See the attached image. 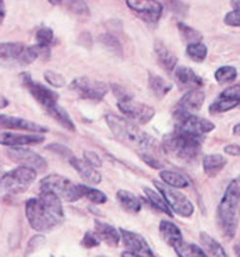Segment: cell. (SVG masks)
Instances as JSON below:
<instances>
[{"label":"cell","instance_id":"1","mask_svg":"<svg viewBox=\"0 0 240 257\" xmlns=\"http://www.w3.org/2000/svg\"><path fill=\"white\" fill-rule=\"evenodd\" d=\"M26 215L30 225L39 233L53 231L65 219L62 201L52 193L41 192L38 197L26 203Z\"/></svg>","mask_w":240,"mask_h":257},{"label":"cell","instance_id":"2","mask_svg":"<svg viewBox=\"0 0 240 257\" xmlns=\"http://www.w3.org/2000/svg\"><path fill=\"white\" fill-rule=\"evenodd\" d=\"M105 119L113 136L126 146L136 148L138 151H143V154L147 151H149V154H152V151H155L158 148L155 137L141 130L138 124L130 122L129 119H126L123 116L113 115V113L106 115Z\"/></svg>","mask_w":240,"mask_h":257},{"label":"cell","instance_id":"3","mask_svg":"<svg viewBox=\"0 0 240 257\" xmlns=\"http://www.w3.org/2000/svg\"><path fill=\"white\" fill-rule=\"evenodd\" d=\"M239 204H240V185L239 178H234L227 185L225 194L218 206V224L221 226L222 233L226 238L232 239L237 229L239 222Z\"/></svg>","mask_w":240,"mask_h":257},{"label":"cell","instance_id":"4","mask_svg":"<svg viewBox=\"0 0 240 257\" xmlns=\"http://www.w3.org/2000/svg\"><path fill=\"white\" fill-rule=\"evenodd\" d=\"M162 147L166 154L172 155L176 160L190 162L200 155L202 142L201 139L191 137L182 132L173 130L172 133H168L163 137Z\"/></svg>","mask_w":240,"mask_h":257},{"label":"cell","instance_id":"5","mask_svg":"<svg viewBox=\"0 0 240 257\" xmlns=\"http://www.w3.org/2000/svg\"><path fill=\"white\" fill-rule=\"evenodd\" d=\"M37 179V171L28 167H19L0 178V200L16 197L30 189Z\"/></svg>","mask_w":240,"mask_h":257},{"label":"cell","instance_id":"6","mask_svg":"<svg viewBox=\"0 0 240 257\" xmlns=\"http://www.w3.org/2000/svg\"><path fill=\"white\" fill-rule=\"evenodd\" d=\"M39 190L52 193L60 201H67V203H74L83 197L80 185L56 174L48 175L46 178L41 180Z\"/></svg>","mask_w":240,"mask_h":257},{"label":"cell","instance_id":"7","mask_svg":"<svg viewBox=\"0 0 240 257\" xmlns=\"http://www.w3.org/2000/svg\"><path fill=\"white\" fill-rule=\"evenodd\" d=\"M154 185L156 187V192L159 193L163 197V200L166 201L169 210L172 211V214L175 212L180 217H184V218H188L193 215L194 212V206L190 200L180 193L177 189H172V187L163 185L158 180H154Z\"/></svg>","mask_w":240,"mask_h":257},{"label":"cell","instance_id":"8","mask_svg":"<svg viewBox=\"0 0 240 257\" xmlns=\"http://www.w3.org/2000/svg\"><path fill=\"white\" fill-rule=\"evenodd\" d=\"M21 80H23V85L34 96V99L45 109L46 113H49L53 108L58 106L59 95L52 88H49V87H46L44 84L35 81L28 73H23Z\"/></svg>","mask_w":240,"mask_h":257},{"label":"cell","instance_id":"9","mask_svg":"<svg viewBox=\"0 0 240 257\" xmlns=\"http://www.w3.org/2000/svg\"><path fill=\"white\" fill-rule=\"evenodd\" d=\"M117 108L126 116V119H129L130 122L136 123V124H147L155 116V109L152 106L134 101L131 96L119 99Z\"/></svg>","mask_w":240,"mask_h":257},{"label":"cell","instance_id":"10","mask_svg":"<svg viewBox=\"0 0 240 257\" xmlns=\"http://www.w3.org/2000/svg\"><path fill=\"white\" fill-rule=\"evenodd\" d=\"M70 88L81 99L85 101H101L109 91V85L99 80H92L90 77H78L73 80Z\"/></svg>","mask_w":240,"mask_h":257},{"label":"cell","instance_id":"11","mask_svg":"<svg viewBox=\"0 0 240 257\" xmlns=\"http://www.w3.org/2000/svg\"><path fill=\"white\" fill-rule=\"evenodd\" d=\"M175 120V130L182 132L184 135L191 136V137H197V139H201L202 136L211 133L215 128V124L211 120L195 115L176 116Z\"/></svg>","mask_w":240,"mask_h":257},{"label":"cell","instance_id":"12","mask_svg":"<svg viewBox=\"0 0 240 257\" xmlns=\"http://www.w3.org/2000/svg\"><path fill=\"white\" fill-rule=\"evenodd\" d=\"M7 157L14 162L21 164L20 167L33 168L34 171H45L46 167H48L46 160L42 155H39L38 153L26 147L10 148L7 151Z\"/></svg>","mask_w":240,"mask_h":257},{"label":"cell","instance_id":"13","mask_svg":"<svg viewBox=\"0 0 240 257\" xmlns=\"http://www.w3.org/2000/svg\"><path fill=\"white\" fill-rule=\"evenodd\" d=\"M126 5L131 9L134 13L138 14V17L147 23L155 24L159 21L162 16L163 6L162 3L155 2V0H127Z\"/></svg>","mask_w":240,"mask_h":257},{"label":"cell","instance_id":"14","mask_svg":"<svg viewBox=\"0 0 240 257\" xmlns=\"http://www.w3.org/2000/svg\"><path fill=\"white\" fill-rule=\"evenodd\" d=\"M205 101V94L201 90H190L179 99L176 103L173 116L194 115V112L201 109L202 103Z\"/></svg>","mask_w":240,"mask_h":257},{"label":"cell","instance_id":"15","mask_svg":"<svg viewBox=\"0 0 240 257\" xmlns=\"http://www.w3.org/2000/svg\"><path fill=\"white\" fill-rule=\"evenodd\" d=\"M240 103V87L239 84H234L232 87H229L225 91H222L219 96L215 99L214 102L209 106V112L212 115L223 113L227 110L234 109L236 106H239Z\"/></svg>","mask_w":240,"mask_h":257},{"label":"cell","instance_id":"16","mask_svg":"<svg viewBox=\"0 0 240 257\" xmlns=\"http://www.w3.org/2000/svg\"><path fill=\"white\" fill-rule=\"evenodd\" d=\"M0 128H10V130H16V132H28V133H34V135H42V133L49 132V128L46 126L27 120L24 117L9 115H0Z\"/></svg>","mask_w":240,"mask_h":257},{"label":"cell","instance_id":"17","mask_svg":"<svg viewBox=\"0 0 240 257\" xmlns=\"http://www.w3.org/2000/svg\"><path fill=\"white\" fill-rule=\"evenodd\" d=\"M45 137L42 135H34V133H19V132H0V144L7 147L17 148L27 147L33 144L44 143Z\"/></svg>","mask_w":240,"mask_h":257},{"label":"cell","instance_id":"18","mask_svg":"<svg viewBox=\"0 0 240 257\" xmlns=\"http://www.w3.org/2000/svg\"><path fill=\"white\" fill-rule=\"evenodd\" d=\"M119 233H120V240H123L124 246L130 251L141 257H155L148 242L141 235H138L136 232L127 231V229H120Z\"/></svg>","mask_w":240,"mask_h":257},{"label":"cell","instance_id":"19","mask_svg":"<svg viewBox=\"0 0 240 257\" xmlns=\"http://www.w3.org/2000/svg\"><path fill=\"white\" fill-rule=\"evenodd\" d=\"M175 78L176 83L179 84L180 88H187L190 90H198L202 87L204 80H202L193 69H190L187 66H179L175 69Z\"/></svg>","mask_w":240,"mask_h":257},{"label":"cell","instance_id":"20","mask_svg":"<svg viewBox=\"0 0 240 257\" xmlns=\"http://www.w3.org/2000/svg\"><path fill=\"white\" fill-rule=\"evenodd\" d=\"M94 235L97 236L99 242L102 240L112 247H117L120 243V233L116 228L112 226L111 224L98 221V219H95V222H94Z\"/></svg>","mask_w":240,"mask_h":257},{"label":"cell","instance_id":"21","mask_svg":"<svg viewBox=\"0 0 240 257\" xmlns=\"http://www.w3.org/2000/svg\"><path fill=\"white\" fill-rule=\"evenodd\" d=\"M70 165H72L77 174L81 176V179H84L88 185H99L102 182V176L98 172L95 168L88 165L84 160H80L77 157H72L70 158Z\"/></svg>","mask_w":240,"mask_h":257},{"label":"cell","instance_id":"22","mask_svg":"<svg viewBox=\"0 0 240 257\" xmlns=\"http://www.w3.org/2000/svg\"><path fill=\"white\" fill-rule=\"evenodd\" d=\"M159 233H161L163 240L170 244L173 249L183 242L182 232L179 229V226L173 222H170V221H166V219L159 222Z\"/></svg>","mask_w":240,"mask_h":257},{"label":"cell","instance_id":"23","mask_svg":"<svg viewBox=\"0 0 240 257\" xmlns=\"http://www.w3.org/2000/svg\"><path fill=\"white\" fill-rule=\"evenodd\" d=\"M116 199L119 204L123 207V210H126L130 214H137L143 208L141 200L138 199L134 193L129 192V190H119L116 193Z\"/></svg>","mask_w":240,"mask_h":257},{"label":"cell","instance_id":"24","mask_svg":"<svg viewBox=\"0 0 240 257\" xmlns=\"http://www.w3.org/2000/svg\"><path fill=\"white\" fill-rule=\"evenodd\" d=\"M26 45L19 44V42H6V44H0V62H14L20 63L21 53L24 51Z\"/></svg>","mask_w":240,"mask_h":257},{"label":"cell","instance_id":"25","mask_svg":"<svg viewBox=\"0 0 240 257\" xmlns=\"http://www.w3.org/2000/svg\"><path fill=\"white\" fill-rule=\"evenodd\" d=\"M226 158L221 154H209L202 160V169L207 176H216L223 168L226 167Z\"/></svg>","mask_w":240,"mask_h":257},{"label":"cell","instance_id":"26","mask_svg":"<svg viewBox=\"0 0 240 257\" xmlns=\"http://www.w3.org/2000/svg\"><path fill=\"white\" fill-rule=\"evenodd\" d=\"M200 242L204 247V253L209 257H227L226 251L222 247V244L215 240L211 235H208L207 232L200 233Z\"/></svg>","mask_w":240,"mask_h":257},{"label":"cell","instance_id":"27","mask_svg":"<svg viewBox=\"0 0 240 257\" xmlns=\"http://www.w3.org/2000/svg\"><path fill=\"white\" fill-rule=\"evenodd\" d=\"M159 178L162 180L163 185L172 187V189H183L190 185L188 179L180 172H175V171H168V169H162L159 172Z\"/></svg>","mask_w":240,"mask_h":257},{"label":"cell","instance_id":"28","mask_svg":"<svg viewBox=\"0 0 240 257\" xmlns=\"http://www.w3.org/2000/svg\"><path fill=\"white\" fill-rule=\"evenodd\" d=\"M155 55L156 59H158V62L162 64L166 70H175L176 63H177V58H176L172 52L169 51L166 46L163 45L162 42H159V41H156L155 42Z\"/></svg>","mask_w":240,"mask_h":257},{"label":"cell","instance_id":"29","mask_svg":"<svg viewBox=\"0 0 240 257\" xmlns=\"http://www.w3.org/2000/svg\"><path fill=\"white\" fill-rule=\"evenodd\" d=\"M144 194H145V197L148 199L149 204H151L152 207H155L158 211L163 212V214H166V215H169V217H172V215H173L172 211L169 210L166 201L163 200L162 196L156 192V190L151 189V187H144Z\"/></svg>","mask_w":240,"mask_h":257},{"label":"cell","instance_id":"30","mask_svg":"<svg viewBox=\"0 0 240 257\" xmlns=\"http://www.w3.org/2000/svg\"><path fill=\"white\" fill-rule=\"evenodd\" d=\"M148 87L156 96H165L172 90V84L154 73H148Z\"/></svg>","mask_w":240,"mask_h":257},{"label":"cell","instance_id":"31","mask_svg":"<svg viewBox=\"0 0 240 257\" xmlns=\"http://www.w3.org/2000/svg\"><path fill=\"white\" fill-rule=\"evenodd\" d=\"M48 115L52 116L53 119H55L60 126H63L65 128H67L69 132H74V130H76V124H74V122L72 120L70 115H69L67 110H66L65 108H62L60 105H58L56 108H53Z\"/></svg>","mask_w":240,"mask_h":257},{"label":"cell","instance_id":"32","mask_svg":"<svg viewBox=\"0 0 240 257\" xmlns=\"http://www.w3.org/2000/svg\"><path fill=\"white\" fill-rule=\"evenodd\" d=\"M176 253L179 257H208L200 246L194 243H182L175 247Z\"/></svg>","mask_w":240,"mask_h":257},{"label":"cell","instance_id":"33","mask_svg":"<svg viewBox=\"0 0 240 257\" xmlns=\"http://www.w3.org/2000/svg\"><path fill=\"white\" fill-rule=\"evenodd\" d=\"M83 197L88 199L94 204H105L108 201V197L105 196L104 192L98 190L95 187L88 186V185H80Z\"/></svg>","mask_w":240,"mask_h":257},{"label":"cell","instance_id":"34","mask_svg":"<svg viewBox=\"0 0 240 257\" xmlns=\"http://www.w3.org/2000/svg\"><path fill=\"white\" fill-rule=\"evenodd\" d=\"M177 30L180 32L182 38L184 39L187 44H197V42H201V32L194 30L193 27L187 26V24H184V23H179V24H177Z\"/></svg>","mask_w":240,"mask_h":257},{"label":"cell","instance_id":"35","mask_svg":"<svg viewBox=\"0 0 240 257\" xmlns=\"http://www.w3.org/2000/svg\"><path fill=\"white\" fill-rule=\"evenodd\" d=\"M186 53H187V56L191 60H194V62H202V60H205L208 55V49L207 46L204 45L202 42H197V44H188L187 49H186Z\"/></svg>","mask_w":240,"mask_h":257},{"label":"cell","instance_id":"36","mask_svg":"<svg viewBox=\"0 0 240 257\" xmlns=\"http://www.w3.org/2000/svg\"><path fill=\"white\" fill-rule=\"evenodd\" d=\"M98 42L99 44H102L105 48H108L109 51L113 52V53H116V55H122V44H120V41L117 37L115 35H112V34H101L99 37H98Z\"/></svg>","mask_w":240,"mask_h":257},{"label":"cell","instance_id":"37","mask_svg":"<svg viewBox=\"0 0 240 257\" xmlns=\"http://www.w3.org/2000/svg\"><path fill=\"white\" fill-rule=\"evenodd\" d=\"M236 77H237V70L233 66H222L215 71V80L221 84L232 83Z\"/></svg>","mask_w":240,"mask_h":257},{"label":"cell","instance_id":"38","mask_svg":"<svg viewBox=\"0 0 240 257\" xmlns=\"http://www.w3.org/2000/svg\"><path fill=\"white\" fill-rule=\"evenodd\" d=\"M35 39H37V45L44 46V48H49V46L52 45L55 35H53V31L51 28L41 27L35 32Z\"/></svg>","mask_w":240,"mask_h":257},{"label":"cell","instance_id":"39","mask_svg":"<svg viewBox=\"0 0 240 257\" xmlns=\"http://www.w3.org/2000/svg\"><path fill=\"white\" fill-rule=\"evenodd\" d=\"M44 78H45L46 83L49 84V85H52V87H55V88H60V87H63L66 84L65 77H63L62 74L56 73V71H45Z\"/></svg>","mask_w":240,"mask_h":257},{"label":"cell","instance_id":"40","mask_svg":"<svg viewBox=\"0 0 240 257\" xmlns=\"http://www.w3.org/2000/svg\"><path fill=\"white\" fill-rule=\"evenodd\" d=\"M65 5H69L67 6L69 10L74 14H78V16H88L90 14L88 5L84 2H65Z\"/></svg>","mask_w":240,"mask_h":257},{"label":"cell","instance_id":"41","mask_svg":"<svg viewBox=\"0 0 240 257\" xmlns=\"http://www.w3.org/2000/svg\"><path fill=\"white\" fill-rule=\"evenodd\" d=\"M83 160L88 164V165H91L92 168H101L102 167V160L99 158V155L97 154V153H94V151H90V150H87V151H84V154H83Z\"/></svg>","mask_w":240,"mask_h":257},{"label":"cell","instance_id":"42","mask_svg":"<svg viewBox=\"0 0 240 257\" xmlns=\"http://www.w3.org/2000/svg\"><path fill=\"white\" fill-rule=\"evenodd\" d=\"M48 150H52L55 154L60 155V157H63V158H67V160H70L73 155V153L70 151V148L65 147V146H62V144H49L48 146Z\"/></svg>","mask_w":240,"mask_h":257},{"label":"cell","instance_id":"43","mask_svg":"<svg viewBox=\"0 0 240 257\" xmlns=\"http://www.w3.org/2000/svg\"><path fill=\"white\" fill-rule=\"evenodd\" d=\"M140 157L143 158V161L148 165V167L154 168V169H162L163 168V162L155 158L152 154H149V153H144V154H140Z\"/></svg>","mask_w":240,"mask_h":257},{"label":"cell","instance_id":"44","mask_svg":"<svg viewBox=\"0 0 240 257\" xmlns=\"http://www.w3.org/2000/svg\"><path fill=\"white\" fill-rule=\"evenodd\" d=\"M223 23L226 24V26L230 27H240V13L239 10H232L230 13H227L225 16V19H223Z\"/></svg>","mask_w":240,"mask_h":257},{"label":"cell","instance_id":"45","mask_svg":"<svg viewBox=\"0 0 240 257\" xmlns=\"http://www.w3.org/2000/svg\"><path fill=\"white\" fill-rule=\"evenodd\" d=\"M99 240H98V238L92 233V232H87L84 235V238H83V240H81V244L84 246V247H87V249H92V247H97V246H99Z\"/></svg>","mask_w":240,"mask_h":257},{"label":"cell","instance_id":"46","mask_svg":"<svg viewBox=\"0 0 240 257\" xmlns=\"http://www.w3.org/2000/svg\"><path fill=\"white\" fill-rule=\"evenodd\" d=\"M45 242V238L42 236V235H38V236H34L31 240H30V243H28V251L31 253L34 251L37 247H38L39 244H42Z\"/></svg>","mask_w":240,"mask_h":257},{"label":"cell","instance_id":"47","mask_svg":"<svg viewBox=\"0 0 240 257\" xmlns=\"http://www.w3.org/2000/svg\"><path fill=\"white\" fill-rule=\"evenodd\" d=\"M223 151L227 155H232V157H239L240 154V147L239 144H229L226 147L223 148Z\"/></svg>","mask_w":240,"mask_h":257},{"label":"cell","instance_id":"48","mask_svg":"<svg viewBox=\"0 0 240 257\" xmlns=\"http://www.w3.org/2000/svg\"><path fill=\"white\" fill-rule=\"evenodd\" d=\"M5 17H6V6H5V2H0V27L5 21Z\"/></svg>","mask_w":240,"mask_h":257},{"label":"cell","instance_id":"49","mask_svg":"<svg viewBox=\"0 0 240 257\" xmlns=\"http://www.w3.org/2000/svg\"><path fill=\"white\" fill-rule=\"evenodd\" d=\"M7 105H9V99H7L5 95H2V94H0V109L6 108Z\"/></svg>","mask_w":240,"mask_h":257},{"label":"cell","instance_id":"50","mask_svg":"<svg viewBox=\"0 0 240 257\" xmlns=\"http://www.w3.org/2000/svg\"><path fill=\"white\" fill-rule=\"evenodd\" d=\"M122 257H141V256H138V254L133 253V251L126 250V251H123V253H122Z\"/></svg>","mask_w":240,"mask_h":257},{"label":"cell","instance_id":"51","mask_svg":"<svg viewBox=\"0 0 240 257\" xmlns=\"http://www.w3.org/2000/svg\"><path fill=\"white\" fill-rule=\"evenodd\" d=\"M233 133L236 136L239 135V124H236V126H234V128H233Z\"/></svg>","mask_w":240,"mask_h":257},{"label":"cell","instance_id":"52","mask_svg":"<svg viewBox=\"0 0 240 257\" xmlns=\"http://www.w3.org/2000/svg\"><path fill=\"white\" fill-rule=\"evenodd\" d=\"M0 171H2V167H0Z\"/></svg>","mask_w":240,"mask_h":257},{"label":"cell","instance_id":"53","mask_svg":"<svg viewBox=\"0 0 240 257\" xmlns=\"http://www.w3.org/2000/svg\"><path fill=\"white\" fill-rule=\"evenodd\" d=\"M51 257H53V256H51Z\"/></svg>","mask_w":240,"mask_h":257}]
</instances>
